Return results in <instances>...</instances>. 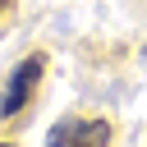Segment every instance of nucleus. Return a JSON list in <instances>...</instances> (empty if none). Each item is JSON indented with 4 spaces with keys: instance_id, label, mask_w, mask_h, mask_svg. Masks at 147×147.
Masks as SVG:
<instances>
[{
    "instance_id": "nucleus-3",
    "label": "nucleus",
    "mask_w": 147,
    "mask_h": 147,
    "mask_svg": "<svg viewBox=\"0 0 147 147\" xmlns=\"http://www.w3.org/2000/svg\"><path fill=\"white\" fill-rule=\"evenodd\" d=\"M0 147H14V142H0Z\"/></svg>"
},
{
    "instance_id": "nucleus-2",
    "label": "nucleus",
    "mask_w": 147,
    "mask_h": 147,
    "mask_svg": "<svg viewBox=\"0 0 147 147\" xmlns=\"http://www.w3.org/2000/svg\"><path fill=\"white\" fill-rule=\"evenodd\" d=\"M41 74H46V55H28V60H18L14 74H9V83H5V92H0V115H18V110L28 106V96L37 92Z\"/></svg>"
},
{
    "instance_id": "nucleus-1",
    "label": "nucleus",
    "mask_w": 147,
    "mask_h": 147,
    "mask_svg": "<svg viewBox=\"0 0 147 147\" xmlns=\"http://www.w3.org/2000/svg\"><path fill=\"white\" fill-rule=\"evenodd\" d=\"M46 147H110V119H55Z\"/></svg>"
},
{
    "instance_id": "nucleus-4",
    "label": "nucleus",
    "mask_w": 147,
    "mask_h": 147,
    "mask_svg": "<svg viewBox=\"0 0 147 147\" xmlns=\"http://www.w3.org/2000/svg\"><path fill=\"white\" fill-rule=\"evenodd\" d=\"M0 9H5V0H0Z\"/></svg>"
}]
</instances>
